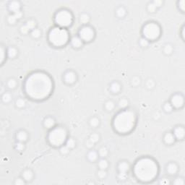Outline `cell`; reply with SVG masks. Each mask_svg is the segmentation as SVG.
<instances>
[{
	"label": "cell",
	"instance_id": "6da1fadb",
	"mask_svg": "<svg viewBox=\"0 0 185 185\" xmlns=\"http://www.w3.org/2000/svg\"><path fill=\"white\" fill-rule=\"evenodd\" d=\"M54 82L49 73L42 70H36L25 77L23 91L25 96L31 101H43L53 93Z\"/></svg>",
	"mask_w": 185,
	"mask_h": 185
},
{
	"label": "cell",
	"instance_id": "7a4b0ae2",
	"mask_svg": "<svg viewBox=\"0 0 185 185\" xmlns=\"http://www.w3.org/2000/svg\"><path fill=\"white\" fill-rule=\"evenodd\" d=\"M132 171L137 181L142 184H150L158 177L160 166L157 161L151 156H141L134 163Z\"/></svg>",
	"mask_w": 185,
	"mask_h": 185
},
{
	"label": "cell",
	"instance_id": "3957f363",
	"mask_svg": "<svg viewBox=\"0 0 185 185\" xmlns=\"http://www.w3.org/2000/svg\"><path fill=\"white\" fill-rule=\"evenodd\" d=\"M138 123V114L134 109L127 108L120 109L113 118L111 127L114 132L120 135L130 134Z\"/></svg>",
	"mask_w": 185,
	"mask_h": 185
},
{
	"label": "cell",
	"instance_id": "277c9868",
	"mask_svg": "<svg viewBox=\"0 0 185 185\" xmlns=\"http://www.w3.org/2000/svg\"><path fill=\"white\" fill-rule=\"evenodd\" d=\"M70 35L68 29L54 26L48 32L47 40L54 48H62L70 43Z\"/></svg>",
	"mask_w": 185,
	"mask_h": 185
},
{
	"label": "cell",
	"instance_id": "5b68a950",
	"mask_svg": "<svg viewBox=\"0 0 185 185\" xmlns=\"http://www.w3.org/2000/svg\"><path fill=\"white\" fill-rule=\"evenodd\" d=\"M69 138L68 130L64 126H55L52 130H49L46 136V140L49 145L53 148H59L65 145V142Z\"/></svg>",
	"mask_w": 185,
	"mask_h": 185
},
{
	"label": "cell",
	"instance_id": "8992f818",
	"mask_svg": "<svg viewBox=\"0 0 185 185\" xmlns=\"http://www.w3.org/2000/svg\"><path fill=\"white\" fill-rule=\"evenodd\" d=\"M141 34L142 37L145 38L148 41H156L161 36V26L156 21H148L142 27Z\"/></svg>",
	"mask_w": 185,
	"mask_h": 185
},
{
	"label": "cell",
	"instance_id": "52a82bcc",
	"mask_svg": "<svg viewBox=\"0 0 185 185\" xmlns=\"http://www.w3.org/2000/svg\"><path fill=\"white\" fill-rule=\"evenodd\" d=\"M54 22L56 26L68 29L74 22V15L68 9H59L54 15Z\"/></svg>",
	"mask_w": 185,
	"mask_h": 185
},
{
	"label": "cell",
	"instance_id": "ba28073f",
	"mask_svg": "<svg viewBox=\"0 0 185 185\" xmlns=\"http://www.w3.org/2000/svg\"><path fill=\"white\" fill-rule=\"evenodd\" d=\"M77 36L84 43H91L96 38V30L90 25H82L78 31Z\"/></svg>",
	"mask_w": 185,
	"mask_h": 185
},
{
	"label": "cell",
	"instance_id": "9c48e42d",
	"mask_svg": "<svg viewBox=\"0 0 185 185\" xmlns=\"http://www.w3.org/2000/svg\"><path fill=\"white\" fill-rule=\"evenodd\" d=\"M130 169L131 166L127 161H120L117 164V179L121 182L127 180Z\"/></svg>",
	"mask_w": 185,
	"mask_h": 185
},
{
	"label": "cell",
	"instance_id": "30bf717a",
	"mask_svg": "<svg viewBox=\"0 0 185 185\" xmlns=\"http://www.w3.org/2000/svg\"><path fill=\"white\" fill-rule=\"evenodd\" d=\"M169 102L174 109H182L184 106V96L182 93H175L170 97Z\"/></svg>",
	"mask_w": 185,
	"mask_h": 185
},
{
	"label": "cell",
	"instance_id": "8fae6325",
	"mask_svg": "<svg viewBox=\"0 0 185 185\" xmlns=\"http://www.w3.org/2000/svg\"><path fill=\"white\" fill-rule=\"evenodd\" d=\"M62 80L65 84L68 85H74L77 81V74L72 70H67L63 74Z\"/></svg>",
	"mask_w": 185,
	"mask_h": 185
},
{
	"label": "cell",
	"instance_id": "7c38bea8",
	"mask_svg": "<svg viewBox=\"0 0 185 185\" xmlns=\"http://www.w3.org/2000/svg\"><path fill=\"white\" fill-rule=\"evenodd\" d=\"M165 171L168 176H175L179 171V166L175 162H169L166 165Z\"/></svg>",
	"mask_w": 185,
	"mask_h": 185
},
{
	"label": "cell",
	"instance_id": "4fadbf2b",
	"mask_svg": "<svg viewBox=\"0 0 185 185\" xmlns=\"http://www.w3.org/2000/svg\"><path fill=\"white\" fill-rule=\"evenodd\" d=\"M173 135L176 138V140L182 141L185 138V128L183 125H177L173 129Z\"/></svg>",
	"mask_w": 185,
	"mask_h": 185
},
{
	"label": "cell",
	"instance_id": "5bb4252c",
	"mask_svg": "<svg viewBox=\"0 0 185 185\" xmlns=\"http://www.w3.org/2000/svg\"><path fill=\"white\" fill-rule=\"evenodd\" d=\"M70 46L75 49H79L82 48L84 45V42L81 40V38L77 35H75L70 38Z\"/></svg>",
	"mask_w": 185,
	"mask_h": 185
},
{
	"label": "cell",
	"instance_id": "9a60e30c",
	"mask_svg": "<svg viewBox=\"0 0 185 185\" xmlns=\"http://www.w3.org/2000/svg\"><path fill=\"white\" fill-rule=\"evenodd\" d=\"M57 124L56 119L53 117H46L43 121V126L46 130H52V128L55 127Z\"/></svg>",
	"mask_w": 185,
	"mask_h": 185
},
{
	"label": "cell",
	"instance_id": "2e32d148",
	"mask_svg": "<svg viewBox=\"0 0 185 185\" xmlns=\"http://www.w3.org/2000/svg\"><path fill=\"white\" fill-rule=\"evenodd\" d=\"M9 11L13 13H15L21 10V3L19 1H10L7 5Z\"/></svg>",
	"mask_w": 185,
	"mask_h": 185
},
{
	"label": "cell",
	"instance_id": "e0dca14e",
	"mask_svg": "<svg viewBox=\"0 0 185 185\" xmlns=\"http://www.w3.org/2000/svg\"><path fill=\"white\" fill-rule=\"evenodd\" d=\"M121 91V85L118 81H113L109 84V91L113 94H118Z\"/></svg>",
	"mask_w": 185,
	"mask_h": 185
},
{
	"label": "cell",
	"instance_id": "ac0fdd59",
	"mask_svg": "<svg viewBox=\"0 0 185 185\" xmlns=\"http://www.w3.org/2000/svg\"><path fill=\"white\" fill-rule=\"evenodd\" d=\"M163 142L167 145H171L176 142V138L174 137V135H173L172 132H166L164 134L163 137Z\"/></svg>",
	"mask_w": 185,
	"mask_h": 185
},
{
	"label": "cell",
	"instance_id": "d6986e66",
	"mask_svg": "<svg viewBox=\"0 0 185 185\" xmlns=\"http://www.w3.org/2000/svg\"><path fill=\"white\" fill-rule=\"evenodd\" d=\"M21 177L25 179L26 182H30L34 178V173L31 168H26L21 174Z\"/></svg>",
	"mask_w": 185,
	"mask_h": 185
},
{
	"label": "cell",
	"instance_id": "ffe728a7",
	"mask_svg": "<svg viewBox=\"0 0 185 185\" xmlns=\"http://www.w3.org/2000/svg\"><path fill=\"white\" fill-rule=\"evenodd\" d=\"M15 138L17 140V141L25 142L28 140V133L25 130H20L17 131V133H16Z\"/></svg>",
	"mask_w": 185,
	"mask_h": 185
},
{
	"label": "cell",
	"instance_id": "44dd1931",
	"mask_svg": "<svg viewBox=\"0 0 185 185\" xmlns=\"http://www.w3.org/2000/svg\"><path fill=\"white\" fill-rule=\"evenodd\" d=\"M98 153L97 151L94 150H91L88 152L87 153V159H88V161L93 163V162H96L98 160Z\"/></svg>",
	"mask_w": 185,
	"mask_h": 185
},
{
	"label": "cell",
	"instance_id": "7402d4cb",
	"mask_svg": "<svg viewBox=\"0 0 185 185\" xmlns=\"http://www.w3.org/2000/svg\"><path fill=\"white\" fill-rule=\"evenodd\" d=\"M115 15L118 18H124L127 15V10L124 6H119L116 9Z\"/></svg>",
	"mask_w": 185,
	"mask_h": 185
},
{
	"label": "cell",
	"instance_id": "603a6c76",
	"mask_svg": "<svg viewBox=\"0 0 185 185\" xmlns=\"http://www.w3.org/2000/svg\"><path fill=\"white\" fill-rule=\"evenodd\" d=\"M79 20L82 25H87L89 24L90 21H91V16L88 13H83L80 15Z\"/></svg>",
	"mask_w": 185,
	"mask_h": 185
},
{
	"label": "cell",
	"instance_id": "cb8c5ba5",
	"mask_svg": "<svg viewBox=\"0 0 185 185\" xmlns=\"http://www.w3.org/2000/svg\"><path fill=\"white\" fill-rule=\"evenodd\" d=\"M7 58L15 59L18 54V50L15 46H9L7 49Z\"/></svg>",
	"mask_w": 185,
	"mask_h": 185
},
{
	"label": "cell",
	"instance_id": "d4e9b609",
	"mask_svg": "<svg viewBox=\"0 0 185 185\" xmlns=\"http://www.w3.org/2000/svg\"><path fill=\"white\" fill-rule=\"evenodd\" d=\"M98 166L99 169L107 170L109 166V161L106 158H101V159L98 160Z\"/></svg>",
	"mask_w": 185,
	"mask_h": 185
},
{
	"label": "cell",
	"instance_id": "484cf974",
	"mask_svg": "<svg viewBox=\"0 0 185 185\" xmlns=\"http://www.w3.org/2000/svg\"><path fill=\"white\" fill-rule=\"evenodd\" d=\"M174 46L171 43H166L163 47V53L165 55L169 56L174 52Z\"/></svg>",
	"mask_w": 185,
	"mask_h": 185
},
{
	"label": "cell",
	"instance_id": "4316f807",
	"mask_svg": "<svg viewBox=\"0 0 185 185\" xmlns=\"http://www.w3.org/2000/svg\"><path fill=\"white\" fill-rule=\"evenodd\" d=\"M118 106L120 109H124L128 108L129 106V100L127 98H121L118 101Z\"/></svg>",
	"mask_w": 185,
	"mask_h": 185
},
{
	"label": "cell",
	"instance_id": "83f0119b",
	"mask_svg": "<svg viewBox=\"0 0 185 185\" xmlns=\"http://www.w3.org/2000/svg\"><path fill=\"white\" fill-rule=\"evenodd\" d=\"M6 85H7V87L9 88V89H11V90L15 89L16 87L17 86V80L15 79V78L13 77L10 78V79L7 80Z\"/></svg>",
	"mask_w": 185,
	"mask_h": 185
},
{
	"label": "cell",
	"instance_id": "f1b7e54d",
	"mask_svg": "<svg viewBox=\"0 0 185 185\" xmlns=\"http://www.w3.org/2000/svg\"><path fill=\"white\" fill-rule=\"evenodd\" d=\"M13 100V95L10 92H4L1 96V101L4 103H9Z\"/></svg>",
	"mask_w": 185,
	"mask_h": 185
},
{
	"label": "cell",
	"instance_id": "f546056e",
	"mask_svg": "<svg viewBox=\"0 0 185 185\" xmlns=\"http://www.w3.org/2000/svg\"><path fill=\"white\" fill-rule=\"evenodd\" d=\"M116 107V103L113 101L112 100H108L107 101H106V103H104V108L107 111H112L114 110Z\"/></svg>",
	"mask_w": 185,
	"mask_h": 185
},
{
	"label": "cell",
	"instance_id": "4dcf8cb0",
	"mask_svg": "<svg viewBox=\"0 0 185 185\" xmlns=\"http://www.w3.org/2000/svg\"><path fill=\"white\" fill-rule=\"evenodd\" d=\"M100 123V119H99V118H98L97 117H91L89 120V124L92 128H96V127H99Z\"/></svg>",
	"mask_w": 185,
	"mask_h": 185
},
{
	"label": "cell",
	"instance_id": "1f68e13d",
	"mask_svg": "<svg viewBox=\"0 0 185 185\" xmlns=\"http://www.w3.org/2000/svg\"><path fill=\"white\" fill-rule=\"evenodd\" d=\"M145 86L148 90L154 89L156 87V82L153 78H148L145 82Z\"/></svg>",
	"mask_w": 185,
	"mask_h": 185
},
{
	"label": "cell",
	"instance_id": "d6a6232c",
	"mask_svg": "<svg viewBox=\"0 0 185 185\" xmlns=\"http://www.w3.org/2000/svg\"><path fill=\"white\" fill-rule=\"evenodd\" d=\"M25 24L28 26V28L31 30V31L37 28V22L36 21V20L33 18L28 19V20L25 22Z\"/></svg>",
	"mask_w": 185,
	"mask_h": 185
},
{
	"label": "cell",
	"instance_id": "836d02e7",
	"mask_svg": "<svg viewBox=\"0 0 185 185\" xmlns=\"http://www.w3.org/2000/svg\"><path fill=\"white\" fill-rule=\"evenodd\" d=\"M130 84L132 87H135V88L140 86L141 84L140 77L138 76L132 77L130 80Z\"/></svg>",
	"mask_w": 185,
	"mask_h": 185
},
{
	"label": "cell",
	"instance_id": "e575fe53",
	"mask_svg": "<svg viewBox=\"0 0 185 185\" xmlns=\"http://www.w3.org/2000/svg\"><path fill=\"white\" fill-rule=\"evenodd\" d=\"M98 153L100 158H106L109 155V150L106 146H102L99 148Z\"/></svg>",
	"mask_w": 185,
	"mask_h": 185
},
{
	"label": "cell",
	"instance_id": "d590c367",
	"mask_svg": "<svg viewBox=\"0 0 185 185\" xmlns=\"http://www.w3.org/2000/svg\"><path fill=\"white\" fill-rule=\"evenodd\" d=\"M0 52H1V58H0V63L1 64H3L5 59L7 57V49L4 48V46L3 45H1V47H0Z\"/></svg>",
	"mask_w": 185,
	"mask_h": 185
},
{
	"label": "cell",
	"instance_id": "8d00e7d4",
	"mask_svg": "<svg viewBox=\"0 0 185 185\" xmlns=\"http://www.w3.org/2000/svg\"><path fill=\"white\" fill-rule=\"evenodd\" d=\"M30 35H31V36L32 38H34L35 39H38L39 38L40 36H41L42 35V32L41 31H40V29H39V28H35V29L32 30V31H31V33H30Z\"/></svg>",
	"mask_w": 185,
	"mask_h": 185
},
{
	"label": "cell",
	"instance_id": "74e56055",
	"mask_svg": "<svg viewBox=\"0 0 185 185\" xmlns=\"http://www.w3.org/2000/svg\"><path fill=\"white\" fill-rule=\"evenodd\" d=\"M65 145H67L70 150H72V149L75 148V146H76V140H75V139H74L73 138H70V137H69L68 139L66 141Z\"/></svg>",
	"mask_w": 185,
	"mask_h": 185
},
{
	"label": "cell",
	"instance_id": "f35d334b",
	"mask_svg": "<svg viewBox=\"0 0 185 185\" xmlns=\"http://www.w3.org/2000/svg\"><path fill=\"white\" fill-rule=\"evenodd\" d=\"M26 105V101L24 98H18L17 99H16L15 101V106L18 109H22L24 108Z\"/></svg>",
	"mask_w": 185,
	"mask_h": 185
},
{
	"label": "cell",
	"instance_id": "ab89813d",
	"mask_svg": "<svg viewBox=\"0 0 185 185\" xmlns=\"http://www.w3.org/2000/svg\"><path fill=\"white\" fill-rule=\"evenodd\" d=\"M163 109L165 112L167 113V114H169V113H171L173 111H174V108H173L172 105L171 104L169 101H166L163 105Z\"/></svg>",
	"mask_w": 185,
	"mask_h": 185
},
{
	"label": "cell",
	"instance_id": "60d3db41",
	"mask_svg": "<svg viewBox=\"0 0 185 185\" xmlns=\"http://www.w3.org/2000/svg\"><path fill=\"white\" fill-rule=\"evenodd\" d=\"M101 139V136L98 133H96V132H94V133H92L91 135L89 136V140H91L94 144H96L97 142H98L100 141Z\"/></svg>",
	"mask_w": 185,
	"mask_h": 185
},
{
	"label": "cell",
	"instance_id": "b9f144b4",
	"mask_svg": "<svg viewBox=\"0 0 185 185\" xmlns=\"http://www.w3.org/2000/svg\"><path fill=\"white\" fill-rule=\"evenodd\" d=\"M25 142L17 141V142H15V149L17 151L22 152L25 150Z\"/></svg>",
	"mask_w": 185,
	"mask_h": 185
},
{
	"label": "cell",
	"instance_id": "7bdbcfd3",
	"mask_svg": "<svg viewBox=\"0 0 185 185\" xmlns=\"http://www.w3.org/2000/svg\"><path fill=\"white\" fill-rule=\"evenodd\" d=\"M107 171L106 170L99 169L97 172V177L101 180H103L107 177Z\"/></svg>",
	"mask_w": 185,
	"mask_h": 185
},
{
	"label": "cell",
	"instance_id": "ee69618b",
	"mask_svg": "<svg viewBox=\"0 0 185 185\" xmlns=\"http://www.w3.org/2000/svg\"><path fill=\"white\" fill-rule=\"evenodd\" d=\"M157 7L155 6L153 1H150L148 4H147V11L149 13H155L157 11Z\"/></svg>",
	"mask_w": 185,
	"mask_h": 185
},
{
	"label": "cell",
	"instance_id": "f6af8a7d",
	"mask_svg": "<svg viewBox=\"0 0 185 185\" xmlns=\"http://www.w3.org/2000/svg\"><path fill=\"white\" fill-rule=\"evenodd\" d=\"M150 41H148L147 39H145V38L141 37L139 40V45L140 46V47L142 48H147L148 47L149 45H150Z\"/></svg>",
	"mask_w": 185,
	"mask_h": 185
},
{
	"label": "cell",
	"instance_id": "bcb514c9",
	"mask_svg": "<svg viewBox=\"0 0 185 185\" xmlns=\"http://www.w3.org/2000/svg\"><path fill=\"white\" fill-rule=\"evenodd\" d=\"M7 22H8L10 25H15V24L17 22V21H18L17 17H15L14 14H10V15L7 17Z\"/></svg>",
	"mask_w": 185,
	"mask_h": 185
},
{
	"label": "cell",
	"instance_id": "7dc6e473",
	"mask_svg": "<svg viewBox=\"0 0 185 185\" xmlns=\"http://www.w3.org/2000/svg\"><path fill=\"white\" fill-rule=\"evenodd\" d=\"M177 8L179 10L181 13H184L185 11V1L184 0H181V1H178L177 3Z\"/></svg>",
	"mask_w": 185,
	"mask_h": 185
},
{
	"label": "cell",
	"instance_id": "c3c4849f",
	"mask_svg": "<svg viewBox=\"0 0 185 185\" xmlns=\"http://www.w3.org/2000/svg\"><path fill=\"white\" fill-rule=\"evenodd\" d=\"M172 184L175 185H184L185 184L184 179L182 177H177L172 182Z\"/></svg>",
	"mask_w": 185,
	"mask_h": 185
},
{
	"label": "cell",
	"instance_id": "681fc988",
	"mask_svg": "<svg viewBox=\"0 0 185 185\" xmlns=\"http://www.w3.org/2000/svg\"><path fill=\"white\" fill-rule=\"evenodd\" d=\"M20 31L21 34H23V35H28L31 33V30L28 28V26L25 23L21 25V27L20 28Z\"/></svg>",
	"mask_w": 185,
	"mask_h": 185
},
{
	"label": "cell",
	"instance_id": "f907efd6",
	"mask_svg": "<svg viewBox=\"0 0 185 185\" xmlns=\"http://www.w3.org/2000/svg\"><path fill=\"white\" fill-rule=\"evenodd\" d=\"M70 149L66 145H62V146H61L59 148L60 153H61V155H63V156H66V155H67L69 153H70Z\"/></svg>",
	"mask_w": 185,
	"mask_h": 185
},
{
	"label": "cell",
	"instance_id": "816d5d0a",
	"mask_svg": "<svg viewBox=\"0 0 185 185\" xmlns=\"http://www.w3.org/2000/svg\"><path fill=\"white\" fill-rule=\"evenodd\" d=\"M171 181H170L168 177H162L161 179H160L159 180L158 184L161 185H168L171 184Z\"/></svg>",
	"mask_w": 185,
	"mask_h": 185
},
{
	"label": "cell",
	"instance_id": "f5cc1de1",
	"mask_svg": "<svg viewBox=\"0 0 185 185\" xmlns=\"http://www.w3.org/2000/svg\"><path fill=\"white\" fill-rule=\"evenodd\" d=\"M14 184L15 185H24L26 184V182L25 181L23 178L22 177H17L15 180Z\"/></svg>",
	"mask_w": 185,
	"mask_h": 185
},
{
	"label": "cell",
	"instance_id": "db71d44e",
	"mask_svg": "<svg viewBox=\"0 0 185 185\" xmlns=\"http://www.w3.org/2000/svg\"><path fill=\"white\" fill-rule=\"evenodd\" d=\"M85 147H86L87 148H88V149H92V148H93V147H94L95 144L93 143L92 141L90 140L89 138H88V139H87L86 140H85Z\"/></svg>",
	"mask_w": 185,
	"mask_h": 185
},
{
	"label": "cell",
	"instance_id": "11a10c76",
	"mask_svg": "<svg viewBox=\"0 0 185 185\" xmlns=\"http://www.w3.org/2000/svg\"><path fill=\"white\" fill-rule=\"evenodd\" d=\"M153 2L157 8L162 7L163 4V1H162V0H155V1H153Z\"/></svg>",
	"mask_w": 185,
	"mask_h": 185
},
{
	"label": "cell",
	"instance_id": "9f6ffc18",
	"mask_svg": "<svg viewBox=\"0 0 185 185\" xmlns=\"http://www.w3.org/2000/svg\"><path fill=\"white\" fill-rule=\"evenodd\" d=\"M181 36H182V40H184V25H183L182 28Z\"/></svg>",
	"mask_w": 185,
	"mask_h": 185
}]
</instances>
